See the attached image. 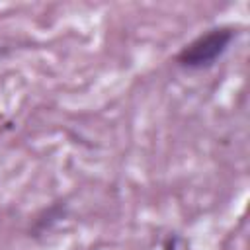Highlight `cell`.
Segmentation results:
<instances>
[{"label": "cell", "mask_w": 250, "mask_h": 250, "mask_svg": "<svg viewBox=\"0 0 250 250\" xmlns=\"http://www.w3.org/2000/svg\"><path fill=\"white\" fill-rule=\"evenodd\" d=\"M236 37V29L221 25L207 29L205 33L197 35L193 41H189L186 47L180 49L176 55V64L188 70H201L211 64H215L230 47V43Z\"/></svg>", "instance_id": "1"}]
</instances>
